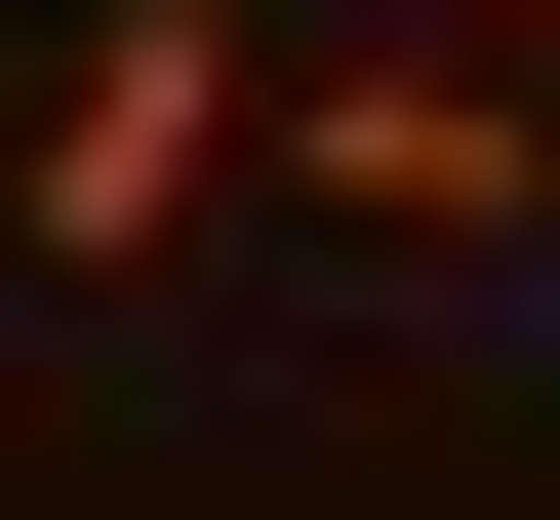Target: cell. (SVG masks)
Instances as JSON below:
<instances>
[{
    "label": "cell",
    "mask_w": 560,
    "mask_h": 520,
    "mask_svg": "<svg viewBox=\"0 0 560 520\" xmlns=\"http://www.w3.org/2000/svg\"><path fill=\"white\" fill-rule=\"evenodd\" d=\"M241 81H280V0H81L40 120H0V241L40 280H161L200 200H241Z\"/></svg>",
    "instance_id": "obj_1"
},
{
    "label": "cell",
    "mask_w": 560,
    "mask_h": 520,
    "mask_svg": "<svg viewBox=\"0 0 560 520\" xmlns=\"http://www.w3.org/2000/svg\"><path fill=\"white\" fill-rule=\"evenodd\" d=\"M241 161L320 200V241H521V41H400V0H320L241 81Z\"/></svg>",
    "instance_id": "obj_2"
},
{
    "label": "cell",
    "mask_w": 560,
    "mask_h": 520,
    "mask_svg": "<svg viewBox=\"0 0 560 520\" xmlns=\"http://www.w3.org/2000/svg\"><path fill=\"white\" fill-rule=\"evenodd\" d=\"M400 41H521V0H400Z\"/></svg>",
    "instance_id": "obj_3"
}]
</instances>
